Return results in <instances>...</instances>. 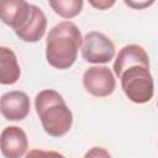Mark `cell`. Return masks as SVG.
Returning a JSON list of instances; mask_svg holds the SVG:
<instances>
[{
    "instance_id": "cell-16",
    "label": "cell",
    "mask_w": 158,
    "mask_h": 158,
    "mask_svg": "<svg viewBox=\"0 0 158 158\" xmlns=\"http://www.w3.org/2000/svg\"><path fill=\"white\" fill-rule=\"evenodd\" d=\"M157 105H158V102H157Z\"/></svg>"
},
{
    "instance_id": "cell-4",
    "label": "cell",
    "mask_w": 158,
    "mask_h": 158,
    "mask_svg": "<svg viewBox=\"0 0 158 158\" xmlns=\"http://www.w3.org/2000/svg\"><path fill=\"white\" fill-rule=\"evenodd\" d=\"M81 56L89 63H107L115 56V46L104 33L91 31L83 38Z\"/></svg>"
},
{
    "instance_id": "cell-11",
    "label": "cell",
    "mask_w": 158,
    "mask_h": 158,
    "mask_svg": "<svg viewBox=\"0 0 158 158\" xmlns=\"http://www.w3.org/2000/svg\"><path fill=\"white\" fill-rule=\"evenodd\" d=\"M20 67L15 53L7 47H0V83L15 84L20 78Z\"/></svg>"
},
{
    "instance_id": "cell-9",
    "label": "cell",
    "mask_w": 158,
    "mask_h": 158,
    "mask_svg": "<svg viewBox=\"0 0 158 158\" xmlns=\"http://www.w3.org/2000/svg\"><path fill=\"white\" fill-rule=\"evenodd\" d=\"M143 65L149 68V60H148V56L146 53V51L138 46V44H127L125 47L121 48V51L118 52L115 63H114V72L116 74V77L120 79L122 73L132 67V65Z\"/></svg>"
},
{
    "instance_id": "cell-10",
    "label": "cell",
    "mask_w": 158,
    "mask_h": 158,
    "mask_svg": "<svg viewBox=\"0 0 158 158\" xmlns=\"http://www.w3.org/2000/svg\"><path fill=\"white\" fill-rule=\"evenodd\" d=\"M47 27V19L44 12L36 5H32V12L27 21V23L16 32L17 37L25 42H37L40 41Z\"/></svg>"
},
{
    "instance_id": "cell-7",
    "label": "cell",
    "mask_w": 158,
    "mask_h": 158,
    "mask_svg": "<svg viewBox=\"0 0 158 158\" xmlns=\"http://www.w3.org/2000/svg\"><path fill=\"white\" fill-rule=\"evenodd\" d=\"M30 112V99L23 91H9L1 96V114L6 120L20 121Z\"/></svg>"
},
{
    "instance_id": "cell-3",
    "label": "cell",
    "mask_w": 158,
    "mask_h": 158,
    "mask_svg": "<svg viewBox=\"0 0 158 158\" xmlns=\"http://www.w3.org/2000/svg\"><path fill=\"white\" fill-rule=\"evenodd\" d=\"M121 86L127 98L136 104L148 102L153 96V78L149 68L143 65H132L121 75Z\"/></svg>"
},
{
    "instance_id": "cell-12",
    "label": "cell",
    "mask_w": 158,
    "mask_h": 158,
    "mask_svg": "<svg viewBox=\"0 0 158 158\" xmlns=\"http://www.w3.org/2000/svg\"><path fill=\"white\" fill-rule=\"evenodd\" d=\"M52 10L63 19L75 17L83 9V0H48Z\"/></svg>"
},
{
    "instance_id": "cell-6",
    "label": "cell",
    "mask_w": 158,
    "mask_h": 158,
    "mask_svg": "<svg viewBox=\"0 0 158 158\" xmlns=\"http://www.w3.org/2000/svg\"><path fill=\"white\" fill-rule=\"evenodd\" d=\"M32 12V5L26 0H0V16L4 23L15 33L23 28Z\"/></svg>"
},
{
    "instance_id": "cell-5",
    "label": "cell",
    "mask_w": 158,
    "mask_h": 158,
    "mask_svg": "<svg viewBox=\"0 0 158 158\" xmlns=\"http://www.w3.org/2000/svg\"><path fill=\"white\" fill-rule=\"evenodd\" d=\"M83 83L88 93L96 98H105L112 94L116 81L107 67H90L83 75Z\"/></svg>"
},
{
    "instance_id": "cell-2",
    "label": "cell",
    "mask_w": 158,
    "mask_h": 158,
    "mask_svg": "<svg viewBox=\"0 0 158 158\" xmlns=\"http://www.w3.org/2000/svg\"><path fill=\"white\" fill-rule=\"evenodd\" d=\"M35 107L41 118L43 130L52 137L65 135L73 123L72 111L59 93L52 89L42 90L36 95Z\"/></svg>"
},
{
    "instance_id": "cell-13",
    "label": "cell",
    "mask_w": 158,
    "mask_h": 158,
    "mask_svg": "<svg viewBox=\"0 0 158 158\" xmlns=\"http://www.w3.org/2000/svg\"><path fill=\"white\" fill-rule=\"evenodd\" d=\"M156 0H125V4L135 10H142L149 7Z\"/></svg>"
},
{
    "instance_id": "cell-14",
    "label": "cell",
    "mask_w": 158,
    "mask_h": 158,
    "mask_svg": "<svg viewBox=\"0 0 158 158\" xmlns=\"http://www.w3.org/2000/svg\"><path fill=\"white\" fill-rule=\"evenodd\" d=\"M89 4L98 10H107L114 6L116 0H88Z\"/></svg>"
},
{
    "instance_id": "cell-1",
    "label": "cell",
    "mask_w": 158,
    "mask_h": 158,
    "mask_svg": "<svg viewBox=\"0 0 158 158\" xmlns=\"http://www.w3.org/2000/svg\"><path fill=\"white\" fill-rule=\"evenodd\" d=\"M81 43V33L75 23L70 21L57 23L47 36V62L57 69H67L72 67L77 59Z\"/></svg>"
},
{
    "instance_id": "cell-8",
    "label": "cell",
    "mask_w": 158,
    "mask_h": 158,
    "mask_svg": "<svg viewBox=\"0 0 158 158\" xmlns=\"http://www.w3.org/2000/svg\"><path fill=\"white\" fill-rule=\"evenodd\" d=\"M0 142L1 152L7 158H20L28 148L27 136L25 131L17 126L5 127L1 132Z\"/></svg>"
},
{
    "instance_id": "cell-15",
    "label": "cell",
    "mask_w": 158,
    "mask_h": 158,
    "mask_svg": "<svg viewBox=\"0 0 158 158\" xmlns=\"http://www.w3.org/2000/svg\"><path fill=\"white\" fill-rule=\"evenodd\" d=\"M85 156H86V157H90V156H110V154H109V152H106L104 148L94 147V148H93V151L88 152Z\"/></svg>"
}]
</instances>
